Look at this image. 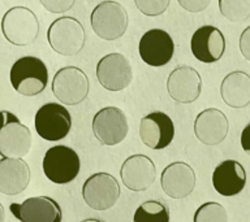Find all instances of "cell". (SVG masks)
Segmentation results:
<instances>
[{"instance_id": "cell-20", "label": "cell", "mask_w": 250, "mask_h": 222, "mask_svg": "<svg viewBox=\"0 0 250 222\" xmlns=\"http://www.w3.org/2000/svg\"><path fill=\"white\" fill-rule=\"evenodd\" d=\"M246 171L234 160H224L212 173V186L222 196H236L245 188Z\"/></svg>"}, {"instance_id": "cell-15", "label": "cell", "mask_w": 250, "mask_h": 222, "mask_svg": "<svg viewBox=\"0 0 250 222\" xmlns=\"http://www.w3.org/2000/svg\"><path fill=\"white\" fill-rule=\"evenodd\" d=\"M175 136V125L167 113L151 112L142 117L140 124V138L150 149H164L172 143Z\"/></svg>"}, {"instance_id": "cell-10", "label": "cell", "mask_w": 250, "mask_h": 222, "mask_svg": "<svg viewBox=\"0 0 250 222\" xmlns=\"http://www.w3.org/2000/svg\"><path fill=\"white\" fill-rule=\"evenodd\" d=\"M129 131L128 118L117 107H105L95 113L93 132L103 146H116L126 138Z\"/></svg>"}, {"instance_id": "cell-8", "label": "cell", "mask_w": 250, "mask_h": 222, "mask_svg": "<svg viewBox=\"0 0 250 222\" xmlns=\"http://www.w3.org/2000/svg\"><path fill=\"white\" fill-rule=\"evenodd\" d=\"M82 198L91 209L104 212L111 209L120 198V185L109 173H95L83 182Z\"/></svg>"}, {"instance_id": "cell-22", "label": "cell", "mask_w": 250, "mask_h": 222, "mask_svg": "<svg viewBox=\"0 0 250 222\" xmlns=\"http://www.w3.org/2000/svg\"><path fill=\"white\" fill-rule=\"evenodd\" d=\"M223 101L230 108H245L250 104V75L236 70L227 74L220 85Z\"/></svg>"}, {"instance_id": "cell-14", "label": "cell", "mask_w": 250, "mask_h": 222, "mask_svg": "<svg viewBox=\"0 0 250 222\" xmlns=\"http://www.w3.org/2000/svg\"><path fill=\"white\" fill-rule=\"evenodd\" d=\"M168 95L180 104H190L202 92L201 74L189 65H180L167 78Z\"/></svg>"}, {"instance_id": "cell-5", "label": "cell", "mask_w": 250, "mask_h": 222, "mask_svg": "<svg viewBox=\"0 0 250 222\" xmlns=\"http://www.w3.org/2000/svg\"><path fill=\"white\" fill-rule=\"evenodd\" d=\"M128 13L117 1L105 0L94 8L90 15V25L103 40H117L128 29Z\"/></svg>"}, {"instance_id": "cell-18", "label": "cell", "mask_w": 250, "mask_h": 222, "mask_svg": "<svg viewBox=\"0 0 250 222\" xmlns=\"http://www.w3.org/2000/svg\"><path fill=\"white\" fill-rule=\"evenodd\" d=\"M160 186L164 194L172 199H185L195 187L193 167L183 161H176L164 167L160 175Z\"/></svg>"}, {"instance_id": "cell-28", "label": "cell", "mask_w": 250, "mask_h": 222, "mask_svg": "<svg viewBox=\"0 0 250 222\" xmlns=\"http://www.w3.org/2000/svg\"><path fill=\"white\" fill-rule=\"evenodd\" d=\"M180 7L190 13H198L205 11L210 5L211 0H177Z\"/></svg>"}, {"instance_id": "cell-7", "label": "cell", "mask_w": 250, "mask_h": 222, "mask_svg": "<svg viewBox=\"0 0 250 222\" xmlns=\"http://www.w3.org/2000/svg\"><path fill=\"white\" fill-rule=\"evenodd\" d=\"M42 167L44 175L52 183L66 185L77 178L81 161L77 152L66 146H54L47 149Z\"/></svg>"}, {"instance_id": "cell-3", "label": "cell", "mask_w": 250, "mask_h": 222, "mask_svg": "<svg viewBox=\"0 0 250 222\" xmlns=\"http://www.w3.org/2000/svg\"><path fill=\"white\" fill-rule=\"evenodd\" d=\"M47 40L56 54L74 56L80 54L85 46V27L77 18L62 16L51 22L47 30Z\"/></svg>"}, {"instance_id": "cell-32", "label": "cell", "mask_w": 250, "mask_h": 222, "mask_svg": "<svg viewBox=\"0 0 250 222\" xmlns=\"http://www.w3.org/2000/svg\"><path fill=\"white\" fill-rule=\"evenodd\" d=\"M81 222H103L101 221V220H97V218H86V220H83V221Z\"/></svg>"}, {"instance_id": "cell-1", "label": "cell", "mask_w": 250, "mask_h": 222, "mask_svg": "<svg viewBox=\"0 0 250 222\" xmlns=\"http://www.w3.org/2000/svg\"><path fill=\"white\" fill-rule=\"evenodd\" d=\"M9 81L16 92L22 96H35L44 91L48 83L46 64L34 56H23L12 65Z\"/></svg>"}, {"instance_id": "cell-2", "label": "cell", "mask_w": 250, "mask_h": 222, "mask_svg": "<svg viewBox=\"0 0 250 222\" xmlns=\"http://www.w3.org/2000/svg\"><path fill=\"white\" fill-rule=\"evenodd\" d=\"M39 19L27 7H12L1 18V33L7 42L13 46L25 47L34 43L38 38Z\"/></svg>"}, {"instance_id": "cell-21", "label": "cell", "mask_w": 250, "mask_h": 222, "mask_svg": "<svg viewBox=\"0 0 250 222\" xmlns=\"http://www.w3.org/2000/svg\"><path fill=\"white\" fill-rule=\"evenodd\" d=\"M30 167L22 159L0 160V194L13 196L26 190L30 183Z\"/></svg>"}, {"instance_id": "cell-16", "label": "cell", "mask_w": 250, "mask_h": 222, "mask_svg": "<svg viewBox=\"0 0 250 222\" xmlns=\"http://www.w3.org/2000/svg\"><path fill=\"white\" fill-rule=\"evenodd\" d=\"M121 181L128 190L142 192L148 190L155 182V164L146 155H132L125 160L120 169Z\"/></svg>"}, {"instance_id": "cell-31", "label": "cell", "mask_w": 250, "mask_h": 222, "mask_svg": "<svg viewBox=\"0 0 250 222\" xmlns=\"http://www.w3.org/2000/svg\"><path fill=\"white\" fill-rule=\"evenodd\" d=\"M5 221V210H4L3 204L0 203V222Z\"/></svg>"}, {"instance_id": "cell-17", "label": "cell", "mask_w": 250, "mask_h": 222, "mask_svg": "<svg viewBox=\"0 0 250 222\" xmlns=\"http://www.w3.org/2000/svg\"><path fill=\"white\" fill-rule=\"evenodd\" d=\"M191 54L203 64L219 61L226 51V38L218 27L205 25L194 31L190 40Z\"/></svg>"}, {"instance_id": "cell-13", "label": "cell", "mask_w": 250, "mask_h": 222, "mask_svg": "<svg viewBox=\"0 0 250 222\" xmlns=\"http://www.w3.org/2000/svg\"><path fill=\"white\" fill-rule=\"evenodd\" d=\"M138 52L145 64L150 66L167 65L175 54V43L163 29H151L142 35L138 44Z\"/></svg>"}, {"instance_id": "cell-30", "label": "cell", "mask_w": 250, "mask_h": 222, "mask_svg": "<svg viewBox=\"0 0 250 222\" xmlns=\"http://www.w3.org/2000/svg\"><path fill=\"white\" fill-rule=\"evenodd\" d=\"M240 142H241L242 149L250 156V124L246 125L245 129L242 130Z\"/></svg>"}, {"instance_id": "cell-24", "label": "cell", "mask_w": 250, "mask_h": 222, "mask_svg": "<svg viewBox=\"0 0 250 222\" xmlns=\"http://www.w3.org/2000/svg\"><path fill=\"white\" fill-rule=\"evenodd\" d=\"M219 11L230 22H244L250 17V0H219Z\"/></svg>"}, {"instance_id": "cell-29", "label": "cell", "mask_w": 250, "mask_h": 222, "mask_svg": "<svg viewBox=\"0 0 250 222\" xmlns=\"http://www.w3.org/2000/svg\"><path fill=\"white\" fill-rule=\"evenodd\" d=\"M238 48L244 57L250 61V26H248L245 30L242 31L238 40Z\"/></svg>"}, {"instance_id": "cell-26", "label": "cell", "mask_w": 250, "mask_h": 222, "mask_svg": "<svg viewBox=\"0 0 250 222\" xmlns=\"http://www.w3.org/2000/svg\"><path fill=\"white\" fill-rule=\"evenodd\" d=\"M171 0H134L137 9L147 17L163 15L169 7Z\"/></svg>"}, {"instance_id": "cell-12", "label": "cell", "mask_w": 250, "mask_h": 222, "mask_svg": "<svg viewBox=\"0 0 250 222\" xmlns=\"http://www.w3.org/2000/svg\"><path fill=\"white\" fill-rule=\"evenodd\" d=\"M11 213L21 222H62L59 203L50 196L27 198L22 203H12Z\"/></svg>"}, {"instance_id": "cell-27", "label": "cell", "mask_w": 250, "mask_h": 222, "mask_svg": "<svg viewBox=\"0 0 250 222\" xmlns=\"http://www.w3.org/2000/svg\"><path fill=\"white\" fill-rule=\"evenodd\" d=\"M39 1L46 11L56 15L70 11L76 3V0H39Z\"/></svg>"}, {"instance_id": "cell-6", "label": "cell", "mask_w": 250, "mask_h": 222, "mask_svg": "<svg viewBox=\"0 0 250 222\" xmlns=\"http://www.w3.org/2000/svg\"><path fill=\"white\" fill-rule=\"evenodd\" d=\"M90 82L83 70L77 66L59 69L51 83V91L62 105H78L89 95Z\"/></svg>"}, {"instance_id": "cell-11", "label": "cell", "mask_w": 250, "mask_h": 222, "mask_svg": "<svg viewBox=\"0 0 250 222\" xmlns=\"http://www.w3.org/2000/svg\"><path fill=\"white\" fill-rule=\"evenodd\" d=\"M97 78L102 87L112 92L126 89L133 79L130 61L123 54L105 55L97 64Z\"/></svg>"}, {"instance_id": "cell-19", "label": "cell", "mask_w": 250, "mask_h": 222, "mask_svg": "<svg viewBox=\"0 0 250 222\" xmlns=\"http://www.w3.org/2000/svg\"><path fill=\"white\" fill-rule=\"evenodd\" d=\"M229 124L227 116L216 108H207L198 113L194 121V134L201 143L216 146L228 135Z\"/></svg>"}, {"instance_id": "cell-9", "label": "cell", "mask_w": 250, "mask_h": 222, "mask_svg": "<svg viewBox=\"0 0 250 222\" xmlns=\"http://www.w3.org/2000/svg\"><path fill=\"white\" fill-rule=\"evenodd\" d=\"M34 126L42 139L58 142L64 139L72 129L69 111L59 103H47L37 111Z\"/></svg>"}, {"instance_id": "cell-4", "label": "cell", "mask_w": 250, "mask_h": 222, "mask_svg": "<svg viewBox=\"0 0 250 222\" xmlns=\"http://www.w3.org/2000/svg\"><path fill=\"white\" fill-rule=\"evenodd\" d=\"M33 136L26 125L16 114L0 111V156L5 159H22L29 153Z\"/></svg>"}, {"instance_id": "cell-25", "label": "cell", "mask_w": 250, "mask_h": 222, "mask_svg": "<svg viewBox=\"0 0 250 222\" xmlns=\"http://www.w3.org/2000/svg\"><path fill=\"white\" fill-rule=\"evenodd\" d=\"M193 222H228V214L222 204L208 202L195 210Z\"/></svg>"}, {"instance_id": "cell-23", "label": "cell", "mask_w": 250, "mask_h": 222, "mask_svg": "<svg viewBox=\"0 0 250 222\" xmlns=\"http://www.w3.org/2000/svg\"><path fill=\"white\" fill-rule=\"evenodd\" d=\"M133 222H169V209L159 200H147L137 208Z\"/></svg>"}]
</instances>
